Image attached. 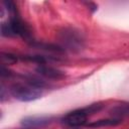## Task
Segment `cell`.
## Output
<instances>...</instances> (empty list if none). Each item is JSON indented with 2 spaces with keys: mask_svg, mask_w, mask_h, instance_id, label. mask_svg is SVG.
<instances>
[{
  "mask_svg": "<svg viewBox=\"0 0 129 129\" xmlns=\"http://www.w3.org/2000/svg\"><path fill=\"white\" fill-rule=\"evenodd\" d=\"M10 94L17 100L21 102H30L34 101L42 95L40 89L34 88L28 84H14L9 89Z\"/></svg>",
  "mask_w": 129,
  "mask_h": 129,
  "instance_id": "1",
  "label": "cell"
},
{
  "mask_svg": "<svg viewBox=\"0 0 129 129\" xmlns=\"http://www.w3.org/2000/svg\"><path fill=\"white\" fill-rule=\"evenodd\" d=\"M60 40L63 43L62 47H68L71 50H80L83 47V38L73 29H64L60 32Z\"/></svg>",
  "mask_w": 129,
  "mask_h": 129,
  "instance_id": "2",
  "label": "cell"
},
{
  "mask_svg": "<svg viewBox=\"0 0 129 129\" xmlns=\"http://www.w3.org/2000/svg\"><path fill=\"white\" fill-rule=\"evenodd\" d=\"M88 113L86 112L85 109H80V110H75L68 115L64 116L62 119V122L71 127H78L86 124L87 118H88Z\"/></svg>",
  "mask_w": 129,
  "mask_h": 129,
  "instance_id": "3",
  "label": "cell"
},
{
  "mask_svg": "<svg viewBox=\"0 0 129 129\" xmlns=\"http://www.w3.org/2000/svg\"><path fill=\"white\" fill-rule=\"evenodd\" d=\"M10 26L14 32L15 35H19L25 39H30L31 37V33H30V29L29 27L19 18V16L16 17H10L9 20Z\"/></svg>",
  "mask_w": 129,
  "mask_h": 129,
  "instance_id": "4",
  "label": "cell"
},
{
  "mask_svg": "<svg viewBox=\"0 0 129 129\" xmlns=\"http://www.w3.org/2000/svg\"><path fill=\"white\" fill-rule=\"evenodd\" d=\"M52 121V117L47 116H29L25 117L21 120V125L26 128H38L44 127L50 124Z\"/></svg>",
  "mask_w": 129,
  "mask_h": 129,
  "instance_id": "5",
  "label": "cell"
},
{
  "mask_svg": "<svg viewBox=\"0 0 129 129\" xmlns=\"http://www.w3.org/2000/svg\"><path fill=\"white\" fill-rule=\"evenodd\" d=\"M36 72L40 76L50 80H60L66 77V74L62 71H59L58 69L45 66V64H39L36 68Z\"/></svg>",
  "mask_w": 129,
  "mask_h": 129,
  "instance_id": "6",
  "label": "cell"
},
{
  "mask_svg": "<svg viewBox=\"0 0 129 129\" xmlns=\"http://www.w3.org/2000/svg\"><path fill=\"white\" fill-rule=\"evenodd\" d=\"M21 59L23 60H27V61H32V62H36L39 64H45L47 61L50 60H59L58 57H54V56H46V55H40V54H30V55H22L20 56Z\"/></svg>",
  "mask_w": 129,
  "mask_h": 129,
  "instance_id": "7",
  "label": "cell"
},
{
  "mask_svg": "<svg viewBox=\"0 0 129 129\" xmlns=\"http://www.w3.org/2000/svg\"><path fill=\"white\" fill-rule=\"evenodd\" d=\"M31 46H34L38 49H42V50H46V51H51V52H63L64 48H62V46L56 45V44H52V43H43V42H31Z\"/></svg>",
  "mask_w": 129,
  "mask_h": 129,
  "instance_id": "8",
  "label": "cell"
},
{
  "mask_svg": "<svg viewBox=\"0 0 129 129\" xmlns=\"http://www.w3.org/2000/svg\"><path fill=\"white\" fill-rule=\"evenodd\" d=\"M121 121L118 119H103V120H98L93 123L89 124V127H103V126H115L118 125Z\"/></svg>",
  "mask_w": 129,
  "mask_h": 129,
  "instance_id": "9",
  "label": "cell"
},
{
  "mask_svg": "<svg viewBox=\"0 0 129 129\" xmlns=\"http://www.w3.org/2000/svg\"><path fill=\"white\" fill-rule=\"evenodd\" d=\"M24 80H25V83L34 87V88H37V89H42L46 86L45 82L36 78V77H33V76H29V77H24Z\"/></svg>",
  "mask_w": 129,
  "mask_h": 129,
  "instance_id": "10",
  "label": "cell"
},
{
  "mask_svg": "<svg viewBox=\"0 0 129 129\" xmlns=\"http://www.w3.org/2000/svg\"><path fill=\"white\" fill-rule=\"evenodd\" d=\"M1 60H2V64H12L15 63L17 61V57L12 54V53H8V52H1Z\"/></svg>",
  "mask_w": 129,
  "mask_h": 129,
  "instance_id": "11",
  "label": "cell"
},
{
  "mask_svg": "<svg viewBox=\"0 0 129 129\" xmlns=\"http://www.w3.org/2000/svg\"><path fill=\"white\" fill-rule=\"evenodd\" d=\"M1 34L3 36H6V37H12V36H15L11 26H10V23L9 22H3L1 24Z\"/></svg>",
  "mask_w": 129,
  "mask_h": 129,
  "instance_id": "12",
  "label": "cell"
},
{
  "mask_svg": "<svg viewBox=\"0 0 129 129\" xmlns=\"http://www.w3.org/2000/svg\"><path fill=\"white\" fill-rule=\"evenodd\" d=\"M6 9L8 10V12L10 13V17H16V16H19L18 15V12H17V8H16V5L12 2V1H4L3 2Z\"/></svg>",
  "mask_w": 129,
  "mask_h": 129,
  "instance_id": "13",
  "label": "cell"
},
{
  "mask_svg": "<svg viewBox=\"0 0 129 129\" xmlns=\"http://www.w3.org/2000/svg\"><path fill=\"white\" fill-rule=\"evenodd\" d=\"M114 115H129V105H121L112 110Z\"/></svg>",
  "mask_w": 129,
  "mask_h": 129,
  "instance_id": "14",
  "label": "cell"
},
{
  "mask_svg": "<svg viewBox=\"0 0 129 129\" xmlns=\"http://www.w3.org/2000/svg\"><path fill=\"white\" fill-rule=\"evenodd\" d=\"M0 75H1V77H2V78H5V77H10L12 74H11V72L8 70V68H5V66H4V64H2V66H1Z\"/></svg>",
  "mask_w": 129,
  "mask_h": 129,
  "instance_id": "15",
  "label": "cell"
}]
</instances>
